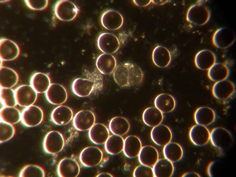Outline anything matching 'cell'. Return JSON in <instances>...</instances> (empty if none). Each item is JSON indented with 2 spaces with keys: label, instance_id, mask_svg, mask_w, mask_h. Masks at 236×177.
Instances as JSON below:
<instances>
[{
  "label": "cell",
  "instance_id": "1",
  "mask_svg": "<svg viewBox=\"0 0 236 177\" xmlns=\"http://www.w3.org/2000/svg\"><path fill=\"white\" fill-rule=\"evenodd\" d=\"M113 77L115 82L121 87L139 86L144 78V73L140 67L129 61L117 66L113 72Z\"/></svg>",
  "mask_w": 236,
  "mask_h": 177
},
{
  "label": "cell",
  "instance_id": "2",
  "mask_svg": "<svg viewBox=\"0 0 236 177\" xmlns=\"http://www.w3.org/2000/svg\"><path fill=\"white\" fill-rule=\"evenodd\" d=\"M85 78H79L73 81L71 88L76 96L81 97L88 96L93 94H97L103 86V76L98 71L90 72L85 70Z\"/></svg>",
  "mask_w": 236,
  "mask_h": 177
},
{
  "label": "cell",
  "instance_id": "3",
  "mask_svg": "<svg viewBox=\"0 0 236 177\" xmlns=\"http://www.w3.org/2000/svg\"><path fill=\"white\" fill-rule=\"evenodd\" d=\"M211 12L205 5L201 4H194L187 11L186 19L190 23L199 26L204 25L209 21Z\"/></svg>",
  "mask_w": 236,
  "mask_h": 177
},
{
  "label": "cell",
  "instance_id": "4",
  "mask_svg": "<svg viewBox=\"0 0 236 177\" xmlns=\"http://www.w3.org/2000/svg\"><path fill=\"white\" fill-rule=\"evenodd\" d=\"M54 11L58 19L63 21H69L75 18L79 9L72 2L67 0H61L56 3Z\"/></svg>",
  "mask_w": 236,
  "mask_h": 177
},
{
  "label": "cell",
  "instance_id": "5",
  "mask_svg": "<svg viewBox=\"0 0 236 177\" xmlns=\"http://www.w3.org/2000/svg\"><path fill=\"white\" fill-rule=\"evenodd\" d=\"M210 140L213 146L223 150L231 147L234 141L231 133L222 127H217L212 130L210 133Z\"/></svg>",
  "mask_w": 236,
  "mask_h": 177
},
{
  "label": "cell",
  "instance_id": "6",
  "mask_svg": "<svg viewBox=\"0 0 236 177\" xmlns=\"http://www.w3.org/2000/svg\"><path fill=\"white\" fill-rule=\"evenodd\" d=\"M64 145V140L62 134L57 131H52L45 135L43 140L44 150L49 154H54L60 152Z\"/></svg>",
  "mask_w": 236,
  "mask_h": 177
},
{
  "label": "cell",
  "instance_id": "7",
  "mask_svg": "<svg viewBox=\"0 0 236 177\" xmlns=\"http://www.w3.org/2000/svg\"><path fill=\"white\" fill-rule=\"evenodd\" d=\"M43 112L39 106L32 105L26 107L21 115V121L23 124L28 127L36 126L42 122L43 118Z\"/></svg>",
  "mask_w": 236,
  "mask_h": 177
},
{
  "label": "cell",
  "instance_id": "8",
  "mask_svg": "<svg viewBox=\"0 0 236 177\" xmlns=\"http://www.w3.org/2000/svg\"><path fill=\"white\" fill-rule=\"evenodd\" d=\"M236 35L231 29L226 27L217 29L214 33L212 42L217 47L222 49L227 48L234 42Z\"/></svg>",
  "mask_w": 236,
  "mask_h": 177
},
{
  "label": "cell",
  "instance_id": "9",
  "mask_svg": "<svg viewBox=\"0 0 236 177\" xmlns=\"http://www.w3.org/2000/svg\"><path fill=\"white\" fill-rule=\"evenodd\" d=\"M17 104L27 107L33 105L37 98V93L31 85H24L18 87L15 91Z\"/></svg>",
  "mask_w": 236,
  "mask_h": 177
},
{
  "label": "cell",
  "instance_id": "10",
  "mask_svg": "<svg viewBox=\"0 0 236 177\" xmlns=\"http://www.w3.org/2000/svg\"><path fill=\"white\" fill-rule=\"evenodd\" d=\"M103 156V152L100 148L95 146H89L85 148L81 151L80 160L85 167H92L100 163Z\"/></svg>",
  "mask_w": 236,
  "mask_h": 177
},
{
  "label": "cell",
  "instance_id": "11",
  "mask_svg": "<svg viewBox=\"0 0 236 177\" xmlns=\"http://www.w3.org/2000/svg\"><path fill=\"white\" fill-rule=\"evenodd\" d=\"M97 42L99 49L104 53H114L118 50L120 46V42L117 37L109 33L101 34L98 37Z\"/></svg>",
  "mask_w": 236,
  "mask_h": 177
},
{
  "label": "cell",
  "instance_id": "12",
  "mask_svg": "<svg viewBox=\"0 0 236 177\" xmlns=\"http://www.w3.org/2000/svg\"><path fill=\"white\" fill-rule=\"evenodd\" d=\"M96 117L94 112L90 110H83L78 112L75 115L73 123L75 128L79 131L89 130L95 124Z\"/></svg>",
  "mask_w": 236,
  "mask_h": 177
},
{
  "label": "cell",
  "instance_id": "13",
  "mask_svg": "<svg viewBox=\"0 0 236 177\" xmlns=\"http://www.w3.org/2000/svg\"><path fill=\"white\" fill-rule=\"evenodd\" d=\"M212 91L213 96L217 99L227 100L235 94V85L232 82L227 79L216 82L213 86Z\"/></svg>",
  "mask_w": 236,
  "mask_h": 177
},
{
  "label": "cell",
  "instance_id": "14",
  "mask_svg": "<svg viewBox=\"0 0 236 177\" xmlns=\"http://www.w3.org/2000/svg\"><path fill=\"white\" fill-rule=\"evenodd\" d=\"M47 101L55 105H60L67 100L68 93L65 87L61 85L53 83L51 84L45 92Z\"/></svg>",
  "mask_w": 236,
  "mask_h": 177
},
{
  "label": "cell",
  "instance_id": "15",
  "mask_svg": "<svg viewBox=\"0 0 236 177\" xmlns=\"http://www.w3.org/2000/svg\"><path fill=\"white\" fill-rule=\"evenodd\" d=\"M20 52L19 47L14 41L5 38L0 39V59L4 61L13 60L18 57Z\"/></svg>",
  "mask_w": 236,
  "mask_h": 177
},
{
  "label": "cell",
  "instance_id": "16",
  "mask_svg": "<svg viewBox=\"0 0 236 177\" xmlns=\"http://www.w3.org/2000/svg\"><path fill=\"white\" fill-rule=\"evenodd\" d=\"M101 22L102 26L106 29L114 30L119 29L122 26L124 19L119 12L110 9L106 10L103 14Z\"/></svg>",
  "mask_w": 236,
  "mask_h": 177
},
{
  "label": "cell",
  "instance_id": "17",
  "mask_svg": "<svg viewBox=\"0 0 236 177\" xmlns=\"http://www.w3.org/2000/svg\"><path fill=\"white\" fill-rule=\"evenodd\" d=\"M80 172V167L77 162L71 158H65L59 163L57 168L58 176L61 177H76Z\"/></svg>",
  "mask_w": 236,
  "mask_h": 177
},
{
  "label": "cell",
  "instance_id": "18",
  "mask_svg": "<svg viewBox=\"0 0 236 177\" xmlns=\"http://www.w3.org/2000/svg\"><path fill=\"white\" fill-rule=\"evenodd\" d=\"M189 136L194 144L201 146L208 143L210 140V133L205 126L197 124L194 125L190 129Z\"/></svg>",
  "mask_w": 236,
  "mask_h": 177
},
{
  "label": "cell",
  "instance_id": "19",
  "mask_svg": "<svg viewBox=\"0 0 236 177\" xmlns=\"http://www.w3.org/2000/svg\"><path fill=\"white\" fill-rule=\"evenodd\" d=\"M150 135L154 142L160 146H165L170 142L172 137L169 128L163 124L154 127L151 131Z\"/></svg>",
  "mask_w": 236,
  "mask_h": 177
},
{
  "label": "cell",
  "instance_id": "20",
  "mask_svg": "<svg viewBox=\"0 0 236 177\" xmlns=\"http://www.w3.org/2000/svg\"><path fill=\"white\" fill-rule=\"evenodd\" d=\"M215 54L208 50H203L198 52L195 55L194 62L196 66L202 70H208L216 63Z\"/></svg>",
  "mask_w": 236,
  "mask_h": 177
},
{
  "label": "cell",
  "instance_id": "21",
  "mask_svg": "<svg viewBox=\"0 0 236 177\" xmlns=\"http://www.w3.org/2000/svg\"><path fill=\"white\" fill-rule=\"evenodd\" d=\"M115 57L111 54L103 53L99 55L96 60V66L102 74H110L113 73L117 67Z\"/></svg>",
  "mask_w": 236,
  "mask_h": 177
},
{
  "label": "cell",
  "instance_id": "22",
  "mask_svg": "<svg viewBox=\"0 0 236 177\" xmlns=\"http://www.w3.org/2000/svg\"><path fill=\"white\" fill-rule=\"evenodd\" d=\"M73 112L70 107L61 105L56 107L53 111L51 118L53 122L58 125H63L69 123L72 119Z\"/></svg>",
  "mask_w": 236,
  "mask_h": 177
},
{
  "label": "cell",
  "instance_id": "23",
  "mask_svg": "<svg viewBox=\"0 0 236 177\" xmlns=\"http://www.w3.org/2000/svg\"><path fill=\"white\" fill-rule=\"evenodd\" d=\"M88 135L93 142L100 145L105 143L109 136V133L104 125L97 123L95 124L89 130Z\"/></svg>",
  "mask_w": 236,
  "mask_h": 177
},
{
  "label": "cell",
  "instance_id": "24",
  "mask_svg": "<svg viewBox=\"0 0 236 177\" xmlns=\"http://www.w3.org/2000/svg\"><path fill=\"white\" fill-rule=\"evenodd\" d=\"M194 117L197 124L206 126L212 124L215 121L216 114L212 109L207 106H202L196 110Z\"/></svg>",
  "mask_w": 236,
  "mask_h": 177
},
{
  "label": "cell",
  "instance_id": "25",
  "mask_svg": "<svg viewBox=\"0 0 236 177\" xmlns=\"http://www.w3.org/2000/svg\"><path fill=\"white\" fill-rule=\"evenodd\" d=\"M152 58L155 65L159 68H164L170 64L172 57L170 51L166 48L158 45L153 51Z\"/></svg>",
  "mask_w": 236,
  "mask_h": 177
},
{
  "label": "cell",
  "instance_id": "26",
  "mask_svg": "<svg viewBox=\"0 0 236 177\" xmlns=\"http://www.w3.org/2000/svg\"><path fill=\"white\" fill-rule=\"evenodd\" d=\"M138 156L139 161L141 164L150 167H153L159 158L157 150L150 145L142 147Z\"/></svg>",
  "mask_w": 236,
  "mask_h": 177
},
{
  "label": "cell",
  "instance_id": "27",
  "mask_svg": "<svg viewBox=\"0 0 236 177\" xmlns=\"http://www.w3.org/2000/svg\"><path fill=\"white\" fill-rule=\"evenodd\" d=\"M154 105L162 113L170 112L175 109L176 101L175 98L171 95L162 93L158 95L154 101Z\"/></svg>",
  "mask_w": 236,
  "mask_h": 177
},
{
  "label": "cell",
  "instance_id": "28",
  "mask_svg": "<svg viewBox=\"0 0 236 177\" xmlns=\"http://www.w3.org/2000/svg\"><path fill=\"white\" fill-rule=\"evenodd\" d=\"M142 148L140 140L135 135H129L124 140L123 152L126 156L133 158L138 156Z\"/></svg>",
  "mask_w": 236,
  "mask_h": 177
},
{
  "label": "cell",
  "instance_id": "29",
  "mask_svg": "<svg viewBox=\"0 0 236 177\" xmlns=\"http://www.w3.org/2000/svg\"><path fill=\"white\" fill-rule=\"evenodd\" d=\"M19 80L17 73L10 68L1 66L0 68V85L1 88H11Z\"/></svg>",
  "mask_w": 236,
  "mask_h": 177
},
{
  "label": "cell",
  "instance_id": "30",
  "mask_svg": "<svg viewBox=\"0 0 236 177\" xmlns=\"http://www.w3.org/2000/svg\"><path fill=\"white\" fill-rule=\"evenodd\" d=\"M230 73L229 68L226 64L217 63L208 70V76L211 80L217 82L227 79Z\"/></svg>",
  "mask_w": 236,
  "mask_h": 177
},
{
  "label": "cell",
  "instance_id": "31",
  "mask_svg": "<svg viewBox=\"0 0 236 177\" xmlns=\"http://www.w3.org/2000/svg\"><path fill=\"white\" fill-rule=\"evenodd\" d=\"M144 123L148 126L154 127L160 124L163 121V113L155 107H150L144 111L142 116Z\"/></svg>",
  "mask_w": 236,
  "mask_h": 177
},
{
  "label": "cell",
  "instance_id": "32",
  "mask_svg": "<svg viewBox=\"0 0 236 177\" xmlns=\"http://www.w3.org/2000/svg\"><path fill=\"white\" fill-rule=\"evenodd\" d=\"M153 169L155 177H170L174 171L173 163L165 158L158 159Z\"/></svg>",
  "mask_w": 236,
  "mask_h": 177
},
{
  "label": "cell",
  "instance_id": "33",
  "mask_svg": "<svg viewBox=\"0 0 236 177\" xmlns=\"http://www.w3.org/2000/svg\"><path fill=\"white\" fill-rule=\"evenodd\" d=\"M30 84L37 93H42L46 92L51 84L50 79L47 75L38 72L32 77Z\"/></svg>",
  "mask_w": 236,
  "mask_h": 177
},
{
  "label": "cell",
  "instance_id": "34",
  "mask_svg": "<svg viewBox=\"0 0 236 177\" xmlns=\"http://www.w3.org/2000/svg\"><path fill=\"white\" fill-rule=\"evenodd\" d=\"M109 129L114 134L120 136L126 134L130 128V124L125 118L119 116L112 118L109 123Z\"/></svg>",
  "mask_w": 236,
  "mask_h": 177
},
{
  "label": "cell",
  "instance_id": "35",
  "mask_svg": "<svg viewBox=\"0 0 236 177\" xmlns=\"http://www.w3.org/2000/svg\"><path fill=\"white\" fill-rule=\"evenodd\" d=\"M163 153L165 158L172 163L181 160L183 153L182 147L175 142H170L164 146Z\"/></svg>",
  "mask_w": 236,
  "mask_h": 177
},
{
  "label": "cell",
  "instance_id": "36",
  "mask_svg": "<svg viewBox=\"0 0 236 177\" xmlns=\"http://www.w3.org/2000/svg\"><path fill=\"white\" fill-rule=\"evenodd\" d=\"M124 140L121 136L113 135L110 136L105 143L106 151L112 155L119 154L123 150Z\"/></svg>",
  "mask_w": 236,
  "mask_h": 177
},
{
  "label": "cell",
  "instance_id": "37",
  "mask_svg": "<svg viewBox=\"0 0 236 177\" xmlns=\"http://www.w3.org/2000/svg\"><path fill=\"white\" fill-rule=\"evenodd\" d=\"M19 110L14 107L5 106L0 110V118L1 121L13 124L18 122L21 120Z\"/></svg>",
  "mask_w": 236,
  "mask_h": 177
},
{
  "label": "cell",
  "instance_id": "38",
  "mask_svg": "<svg viewBox=\"0 0 236 177\" xmlns=\"http://www.w3.org/2000/svg\"><path fill=\"white\" fill-rule=\"evenodd\" d=\"M0 97L5 106L14 107L17 104L15 91L11 88H1Z\"/></svg>",
  "mask_w": 236,
  "mask_h": 177
},
{
  "label": "cell",
  "instance_id": "39",
  "mask_svg": "<svg viewBox=\"0 0 236 177\" xmlns=\"http://www.w3.org/2000/svg\"><path fill=\"white\" fill-rule=\"evenodd\" d=\"M45 172L40 166L35 165H29L25 166L21 170L19 176L21 177H44Z\"/></svg>",
  "mask_w": 236,
  "mask_h": 177
},
{
  "label": "cell",
  "instance_id": "40",
  "mask_svg": "<svg viewBox=\"0 0 236 177\" xmlns=\"http://www.w3.org/2000/svg\"><path fill=\"white\" fill-rule=\"evenodd\" d=\"M15 129L12 124L2 121L0 122V142L7 141L14 136Z\"/></svg>",
  "mask_w": 236,
  "mask_h": 177
},
{
  "label": "cell",
  "instance_id": "41",
  "mask_svg": "<svg viewBox=\"0 0 236 177\" xmlns=\"http://www.w3.org/2000/svg\"><path fill=\"white\" fill-rule=\"evenodd\" d=\"M133 176L134 177H154L153 168L142 164L137 166L135 168Z\"/></svg>",
  "mask_w": 236,
  "mask_h": 177
},
{
  "label": "cell",
  "instance_id": "42",
  "mask_svg": "<svg viewBox=\"0 0 236 177\" xmlns=\"http://www.w3.org/2000/svg\"><path fill=\"white\" fill-rule=\"evenodd\" d=\"M24 2L30 9L35 10H41L45 9L48 4L47 0H25Z\"/></svg>",
  "mask_w": 236,
  "mask_h": 177
},
{
  "label": "cell",
  "instance_id": "43",
  "mask_svg": "<svg viewBox=\"0 0 236 177\" xmlns=\"http://www.w3.org/2000/svg\"><path fill=\"white\" fill-rule=\"evenodd\" d=\"M134 3L137 6L145 7L148 6L149 4L151 2V0H133Z\"/></svg>",
  "mask_w": 236,
  "mask_h": 177
},
{
  "label": "cell",
  "instance_id": "44",
  "mask_svg": "<svg viewBox=\"0 0 236 177\" xmlns=\"http://www.w3.org/2000/svg\"><path fill=\"white\" fill-rule=\"evenodd\" d=\"M182 177H201L200 175L195 172H188L184 174Z\"/></svg>",
  "mask_w": 236,
  "mask_h": 177
},
{
  "label": "cell",
  "instance_id": "45",
  "mask_svg": "<svg viewBox=\"0 0 236 177\" xmlns=\"http://www.w3.org/2000/svg\"><path fill=\"white\" fill-rule=\"evenodd\" d=\"M169 0H151L153 4L158 5H162L169 2Z\"/></svg>",
  "mask_w": 236,
  "mask_h": 177
},
{
  "label": "cell",
  "instance_id": "46",
  "mask_svg": "<svg viewBox=\"0 0 236 177\" xmlns=\"http://www.w3.org/2000/svg\"><path fill=\"white\" fill-rule=\"evenodd\" d=\"M215 163L214 162H212L210 163L209 164L207 168V173L209 176L212 177V167L213 165Z\"/></svg>",
  "mask_w": 236,
  "mask_h": 177
},
{
  "label": "cell",
  "instance_id": "47",
  "mask_svg": "<svg viewBox=\"0 0 236 177\" xmlns=\"http://www.w3.org/2000/svg\"><path fill=\"white\" fill-rule=\"evenodd\" d=\"M96 177H113L111 174L108 173H102L97 175Z\"/></svg>",
  "mask_w": 236,
  "mask_h": 177
}]
</instances>
